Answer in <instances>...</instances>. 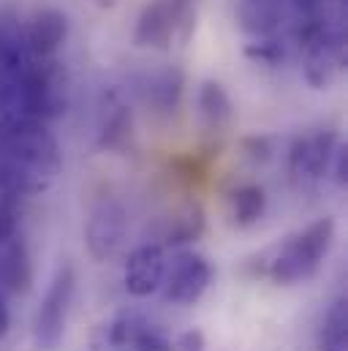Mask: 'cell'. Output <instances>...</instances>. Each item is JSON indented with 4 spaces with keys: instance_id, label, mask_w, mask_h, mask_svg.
<instances>
[{
    "instance_id": "obj_21",
    "label": "cell",
    "mask_w": 348,
    "mask_h": 351,
    "mask_svg": "<svg viewBox=\"0 0 348 351\" xmlns=\"http://www.w3.org/2000/svg\"><path fill=\"white\" fill-rule=\"evenodd\" d=\"M330 175L335 177V182L343 188L348 180V147L346 145H338L335 156H332V164H330Z\"/></svg>"
},
{
    "instance_id": "obj_10",
    "label": "cell",
    "mask_w": 348,
    "mask_h": 351,
    "mask_svg": "<svg viewBox=\"0 0 348 351\" xmlns=\"http://www.w3.org/2000/svg\"><path fill=\"white\" fill-rule=\"evenodd\" d=\"M22 33L30 58H55L69 38V16L55 5H41L30 14Z\"/></svg>"
},
{
    "instance_id": "obj_18",
    "label": "cell",
    "mask_w": 348,
    "mask_h": 351,
    "mask_svg": "<svg viewBox=\"0 0 348 351\" xmlns=\"http://www.w3.org/2000/svg\"><path fill=\"white\" fill-rule=\"evenodd\" d=\"M321 351H348V302L338 297L321 322Z\"/></svg>"
},
{
    "instance_id": "obj_15",
    "label": "cell",
    "mask_w": 348,
    "mask_h": 351,
    "mask_svg": "<svg viewBox=\"0 0 348 351\" xmlns=\"http://www.w3.org/2000/svg\"><path fill=\"white\" fill-rule=\"evenodd\" d=\"M226 213L237 229H248V226L259 223L266 213V191L256 182L237 185L226 196Z\"/></svg>"
},
{
    "instance_id": "obj_4",
    "label": "cell",
    "mask_w": 348,
    "mask_h": 351,
    "mask_svg": "<svg viewBox=\"0 0 348 351\" xmlns=\"http://www.w3.org/2000/svg\"><path fill=\"white\" fill-rule=\"evenodd\" d=\"M77 291V269L71 262L58 264L33 319V341L44 351H55L66 338V324Z\"/></svg>"
},
{
    "instance_id": "obj_22",
    "label": "cell",
    "mask_w": 348,
    "mask_h": 351,
    "mask_svg": "<svg viewBox=\"0 0 348 351\" xmlns=\"http://www.w3.org/2000/svg\"><path fill=\"white\" fill-rule=\"evenodd\" d=\"M245 153H248L251 161L264 164V161L272 156V147H269V142H266L264 136H251V139H245Z\"/></svg>"
},
{
    "instance_id": "obj_6",
    "label": "cell",
    "mask_w": 348,
    "mask_h": 351,
    "mask_svg": "<svg viewBox=\"0 0 348 351\" xmlns=\"http://www.w3.org/2000/svg\"><path fill=\"white\" fill-rule=\"evenodd\" d=\"M210 283H212V264L207 262V256L179 248L172 256V262L166 259V272L161 283L166 302L188 308L204 297Z\"/></svg>"
},
{
    "instance_id": "obj_17",
    "label": "cell",
    "mask_w": 348,
    "mask_h": 351,
    "mask_svg": "<svg viewBox=\"0 0 348 351\" xmlns=\"http://www.w3.org/2000/svg\"><path fill=\"white\" fill-rule=\"evenodd\" d=\"M204 234V213L199 204H185L179 210H174L172 218L164 226L161 234V248H185L190 243H196Z\"/></svg>"
},
{
    "instance_id": "obj_9",
    "label": "cell",
    "mask_w": 348,
    "mask_h": 351,
    "mask_svg": "<svg viewBox=\"0 0 348 351\" xmlns=\"http://www.w3.org/2000/svg\"><path fill=\"white\" fill-rule=\"evenodd\" d=\"M164 272H166V251L158 243H145L128 254L123 269V286L131 297L145 300L161 291Z\"/></svg>"
},
{
    "instance_id": "obj_2",
    "label": "cell",
    "mask_w": 348,
    "mask_h": 351,
    "mask_svg": "<svg viewBox=\"0 0 348 351\" xmlns=\"http://www.w3.org/2000/svg\"><path fill=\"white\" fill-rule=\"evenodd\" d=\"M335 240V221L330 215L308 223L297 234L286 237L266 254L264 275L277 286H297L319 275Z\"/></svg>"
},
{
    "instance_id": "obj_5",
    "label": "cell",
    "mask_w": 348,
    "mask_h": 351,
    "mask_svg": "<svg viewBox=\"0 0 348 351\" xmlns=\"http://www.w3.org/2000/svg\"><path fill=\"white\" fill-rule=\"evenodd\" d=\"M166 332L139 311H120L101 322L90 338V351H169Z\"/></svg>"
},
{
    "instance_id": "obj_16",
    "label": "cell",
    "mask_w": 348,
    "mask_h": 351,
    "mask_svg": "<svg viewBox=\"0 0 348 351\" xmlns=\"http://www.w3.org/2000/svg\"><path fill=\"white\" fill-rule=\"evenodd\" d=\"M199 114L204 120V125L210 131H226L234 120V104L232 95L226 93V88L218 80H204L199 88Z\"/></svg>"
},
{
    "instance_id": "obj_13",
    "label": "cell",
    "mask_w": 348,
    "mask_h": 351,
    "mask_svg": "<svg viewBox=\"0 0 348 351\" xmlns=\"http://www.w3.org/2000/svg\"><path fill=\"white\" fill-rule=\"evenodd\" d=\"M0 248H3V254H0V291H11V294L27 291V286L33 280V264H30L27 245L22 243V237H14Z\"/></svg>"
},
{
    "instance_id": "obj_14",
    "label": "cell",
    "mask_w": 348,
    "mask_h": 351,
    "mask_svg": "<svg viewBox=\"0 0 348 351\" xmlns=\"http://www.w3.org/2000/svg\"><path fill=\"white\" fill-rule=\"evenodd\" d=\"M134 134V117L131 109L117 98H106V106L101 112V125H98V147L101 150H123L131 142Z\"/></svg>"
},
{
    "instance_id": "obj_1",
    "label": "cell",
    "mask_w": 348,
    "mask_h": 351,
    "mask_svg": "<svg viewBox=\"0 0 348 351\" xmlns=\"http://www.w3.org/2000/svg\"><path fill=\"white\" fill-rule=\"evenodd\" d=\"M60 172V145L41 120H0V191L38 196Z\"/></svg>"
},
{
    "instance_id": "obj_8",
    "label": "cell",
    "mask_w": 348,
    "mask_h": 351,
    "mask_svg": "<svg viewBox=\"0 0 348 351\" xmlns=\"http://www.w3.org/2000/svg\"><path fill=\"white\" fill-rule=\"evenodd\" d=\"M125 232H128V215L125 207L112 199L103 196L92 204L90 215L85 223V243L87 251L95 262H109L117 256V251L125 243Z\"/></svg>"
},
{
    "instance_id": "obj_20",
    "label": "cell",
    "mask_w": 348,
    "mask_h": 351,
    "mask_svg": "<svg viewBox=\"0 0 348 351\" xmlns=\"http://www.w3.org/2000/svg\"><path fill=\"white\" fill-rule=\"evenodd\" d=\"M283 55H286V52H283V44L275 41L272 36L256 38L253 44L245 47V58L253 60V63H259V66H277V63L283 60Z\"/></svg>"
},
{
    "instance_id": "obj_3",
    "label": "cell",
    "mask_w": 348,
    "mask_h": 351,
    "mask_svg": "<svg viewBox=\"0 0 348 351\" xmlns=\"http://www.w3.org/2000/svg\"><path fill=\"white\" fill-rule=\"evenodd\" d=\"M196 27V0H150L134 27V47L169 49L174 38L188 41Z\"/></svg>"
},
{
    "instance_id": "obj_19",
    "label": "cell",
    "mask_w": 348,
    "mask_h": 351,
    "mask_svg": "<svg viewBox=\"0 0 348 351\" xmlns=\"http://www.w3.org/2000/svg\"><path fill=\"white\" fill-rule=\"evenodd\" d=\"M19 232V202L16 193L0 191V245L14 240Z\"/></svg>"
},
{
    "instance_id": "obj_12",
    "label": "cell",
    "mask_w": 348,
    "mask_h": 351,
    "mask_svg": "<svg viewBox=\"0 0 348 351\" xmlns=\"http://www.w3.org/2000/svg\"><path fill=\"white\" fill-rule=\"evenodd\" d=\"M237 25L253 38L272 36L283 22V0H237Z\"/></svg>"
},
{
    "instance_id": "obj_7",
    "label": "cell",
    "mask_w": 348,
    "mask_h": 351,
    "mask_svg": "<svg viewBox=\"0 0 348 351\" xmlns=\"http://www.w3.org/2000/svg\"><path fill=\"white\" fill-rule=\"evenodd\" d=\"M338 145L340 139L332 128H316V131L297 136L288 150V172L294 177V182L308 188L330 175V164H332Z\"/></svg>"
},
{
    "instance_id": "obj_23",
    "label": "cell",
    "mask_w": 348,
    "mask_h": 351,
    "mask_svg": "<svg viewBox=\"0 0 348 351\" xmlns=\"http://www.w3.org/2000/svg\"><path fill=\"white\" fill-rule=\"evenodd\" d=\"M169 351H204V335H201L199 330H190V332H185L177 343H172Z\"/></svg>"
},
{
    "instance_id": "obj_24",
    "label": "cell",
    "mask_w": 348,
    "mask_h": 351,
    "mask_svg": "<svg viewBox=\"0 0 348 351\" xmlns=\"http://www.w3.org/2000/svg\"><path fill=\"white\" fill-rule=\"evenodd\" d=\"M8 327H11V311H8L5 297H3V291H0V341L8 335Z\"/></svg>"
},
{
    "instance_id": "obj_11",
    "label": "cell",
    "mask_w": 348,
    "mask_h": 351,
    "mask_svg": "<svg viewBox=\"0 0 348 351\" xmlns=\"http://www.w3.org/2000/svg\"><path fill=\"white\" fill-rule=\"evenodd\" d=\"M185 90V74L177 66H164L142 80V98L158 114H174L179 109Z\"/></svg>"
}]
</instances>
